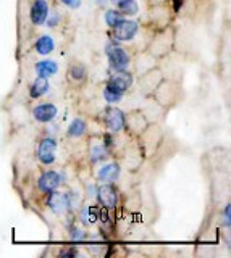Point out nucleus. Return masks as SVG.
Here are the masks:
<instances>
[{"instance_id": "f257e3e1", "label": "nucleus", "mask_w": 231, "mask_h": 258, "mask_svg": "<svg viewBox=\"0 0 231 258\" xmlns=\"http://www.w3.org/2000/svg\"><path fill=\"white\" fill-rule=\"evenodd\" d=\"M105 55L108 56V61L115 71H125L130 64V56L125 48H122L115 42H108L105 45Z\"/></svg>"}, {"instance_id": "f03ea898", "label": "nucleus", "mask_w": 231, "mask_h": 258, "mask_svg": "<svg viewBox=\"0 0 231 258\" xmlns=\"http://www.w3.org/2000/svg\"><path fill=\"white\" fill-rule=\"evenodd\" d=\"M102 123L108 127L111 133H118L125 127V113L120 108L110 107L102 113Z\"/></svg>"}, {"instance_id": "7ed1b4c3", "label": "nucleus", "mask_w": 231, "mask_h": 258, "mask_svg": "<svg viewBox=\"0 0 231 258\" xmlns=\"http://www.w3.org/2000/svg\"><path fill=\"white\" fill-rule=\"evenodd\" d=\"M97 194V199H99V204L103 207V208H115L117 204H118V190L111 185V182H105L95 190Z\"/></svg>"}, {"instance_id": "20e7f679", "label": "nucleus", "mask_w": 231, "mask_h": 258, "mask_svg": "<svg viewBox=\"0 0 231 258\" xmlns=\"http://www.w3.org/2000/svg\"><path fill=\"white\" fill-rule=\"evenodd\" d=\"M111 29H113V36L117 40H131L138 32V23L123 18L122 21H118Z\"/></svg>"}, {"instance_id": "39448f33", "label": "nucleus", "mask_w": 231, "mask_h": 258, "mask_svg": "<svg viewBox=\"0 0 231 258\" xmlns=\"http://www.w3.org/2000/svg\"><path fill=\"white\" fill-rule=\"evenodd\" d=\"M55 150H57V142L52 137H45L39 144L37 157L41 160V163L44 165H52L55 161Z\"/></svg>"}, {"instance_id": "423d86ee", "label": "nucleus", "mask_w": 231, "mask_h": 258, "mask_svg": "<svg viewBox=\"0 0 231 258\" xmlns=\"http://www.w3.org/2000/svg\"><path fill=\"white\" fill-rule=\"evenodd\" d=\"M39 189H41L44 194L53 192L60 187L62 184V176L57 171H45L41 177H39Z\"/></svg>"}, {"instance_id": "0eeeda50", "label": "nucleus", "mask_w": 231, "mask_h": 258, "mask_svg": "<svg viewBox=\"0 0 231 258\" xmlns=\"http://www.w3.org/2000/svg\"><path fill=\"white\" fill-rule=\"evenodd\" d=\"M47 16H49V5H47V2L45 0H36L29 12V18L33 21V24L41 26V24L45 23Z\"/></svg>"}, {"instance_id": "6e6552de", "label": "nucleus", "mask_w": 231, "mask_h": 258, "mask_svg": "<svg viewBox=\"0 0 231 258\" xmlns=\"http://www.w3.org/2000/svg\"><path fill=\"white\" fill-rule=\"evenodd\" d=\"M131 84H133V76L130 75V73H126V70H125V71H117L115 75H111L107 86L113 87V89H117V91L125 94L131 87Z\"/></svg>"}, {"instance_id": "1a4fd4ad", "label": "nucleus", "mask_w": 231, "mask_h": 258, "mask_svg": "<svg viewBox=\"0 0 231 258\" xmlns=\"http://www.w3.org/2000/svg\"><path fill=\"white\" fill-rule=\"evenodd\" d=\"M47 205L50 207V210L53 213L62 215L65 213L68 207V199H67V194H60L57 190L49 192V199H47Z\"/></svg>"}, {"instance_id": "9d476101", "label": "nucleus", "mask_w": 231, "mask_h": 258, "mask_svg": "<svg viewBox=\"0 0 231 258\" xmlns=\"http://www.w3.org/2000/svg\"><path fill=\"white\" fill-rule=\"evenodd\" d=\"M33 115L39 123H49V121L57 116V107L53 103H41L34 107Z\"/></svg>"}, {"instance_id": "9b49d317", "label": "nucleus", "mask_w": 231, "mask_h": 258, "mask_svg": "<svg viewBox=\"0 0 231 258\" xmlns=\"http://www.w3.org/2000/svg\"><path fill=\"white\" fill-rule=\"evenodd\" d=\"M118 176H120V166L117 163L103 165L97 173L99 181H102V182H113L118 179Z\"/></svg>"}, {"instance_id": "f8f14e48", "label": "nucleus", "mask_w": 231, "mask_h": 258, "mask_svg": "<svg viewBox=\"0 0 231 258\" xmlns=\"http://www.w3.org/2000/svg\"><path fill=\"white\" fill-rule=\"evenodd\" d=\"M47 91H49V81H47V78L37 76L34 83L31 84L29 94H31L33 99H39V97H42L44 94H47Z\"/></svg>"}, {"instance_id": "ddd939ff", "label": "nucleus", "mask_w": 231, "mask_h": 258, "mask_svg": "<svg viewBox=\"0 0 231 258\" xmlns=\"http://www.w3.org/2000/svg\"><path fill=\"white\" fill-rule=\"evenodd\" d=\"M59 71V64L55 61L50 60H42V61H37L36 63V73L37 76H42V78H49L52 75Z\"/></svg>"}, {"instance_id": "4468645a", "label": "nucleus", "mask_w": 231, "mask_h": 258, "mask_svg": "<svg viewBox=\"0 0 231 258\" xmlns=\"http://www.w3.org/2000/svg\"><path fill=\"white\" fill-rule=\"evenodd\" d=\"M36 52L39 55H49L53 52V48H55V42H53V39L50 36H41L37 40H36Z\"/></svg>"}, {"instance_id": "2eb2a0df", "label": "nucleus", "mask_w": 231, "mask_h": 258, "mask_svg": "<svg viewBox=\"0 0 231 258\" xmlns=\"http://www.w3.org/2000/svg\"><path fill=\"white\" fill-rule=\"evenodd\" d=\"M86 129H87L86 121L81 119V118H76V119L71 121V124L68 126V136H71V137H81V136L86 134Z\"/></svg>"}, {"instance_id": "dca6fc26", "label": "nucleus", "mask_w": 231, "mask_h": 258, "mask_svg": "<svg viewBox=\"0 0 231 258\" xmlns=\"http://www.w3.org/2000/svg\"><path fill=\"white\" fill-rule=\"evenodd\" d=\"M103 97H105V100L108 103H118L123 99V92L117 91V89L110 86H105V89H103Z\"/></svg>"}, {"instance_id": "f3484780", "label": "nucleus", "mask_w": 231, "mask_h": 258, "mask_svg": "<svg viewBox=\"0 0 231 258\" xmlns=\"http://www.w3.org/2000/svg\"><path fill=\"white\" fill-rule=\"evenodd\" d=\"M81 218H83V221L84 223H95L99 220V208L97 207H87L83 210V213H81Z\"/></svg>"}, {"instance_id": "a211bd4d", "label": "nucleus", "mask_w": 231, "mask_h": 258, "mask_svg": "<svg viewBox=\"0 0 231 258\" xmlns=\"http://www.w3.org/2000/svg\"><path fill=\"white\" fill-rule=\"evenodd\" d=\"M123 16H125V15H123L120 10H108V12L105 13V23L108 24L110 28H113L118 21H122V20H123Z\"/></svg>"}, {"instance_id": "6ab92c4d", "label": "nucleus", "mask_w": 231, "mask_h": 258, "mask_svg": "<svg viewBox=\"0 0 231 258\" xmlns=\"http://www.w3.org/2000/svg\"><path fill=\"white\" fill-rule=\"evenodd\" d=\"M105 157H107L105 145H95V147L91 149V160H92V163H97V161L103 160Z\"/></svg>"}, {"instance_id": "aec40b11", "label": "nucleus", "mask_w": 231, "mask_h": 258, "mask_svg": "<svg viewBox=\"0 0 231 258\" xmlns=\"http://www.w3.org/2000/svg\"><path fill=\"white\" fill-rule=\"evenodd\" d=\"M70 76L75 81H83L86 78V68L83 67V64H73L70 70Z\"/></svg>"}, {"instance_id": "412c9836", "label": "nucleus", "mask_w": 231, "mask_h": 258, "mask_svg": "<svg viewBox=\"0 0 231 258\" xmlns=\"http://www.w3.org/2000/svg\"><path fill=\"white\" fill-rule=\"evenodd\" d=\"M123 15H136L138 13V4L134 2V0H128V2H125L120 8H118Z\"/></svg>"}, {"instance_id": "4be33fe9", "label": "nucleus", "mask_w": 231, "mask_h": 258, "mask_svg": "<svg viewBox=\"0 0 231 258\" xmlns=\"http://www.w3.org/2000/svg\"><path fill=\"white\" fill-rule=\"evenodd\" d=\"M70 237H71V240H75V242H78V240H84V239H86V232H84L83 229L73 228V229H71V232H70Z\"/></svg>"}, {"instance_id": "5701e85b", "label": "nucleus", "mask_w": 231, "mask_h": 258, "mask_svg": "<svg viewBox=\"0 0 231 258\" xmlns=\"http://www.w3.org/2000/svg\"><path fill=\"white\" fill-rule=\"evenodd\" d=\"M47 24H49V26L50 28H55V26H57V24H59V21H60V16L57 15V13H55V15H52L50 16V18H49V16H47Z\"/></svg>"}, {"instance_id": "b1692460", "label": "nucleus", "mask_w": 231, "mask_h": 258, "mask_svg": "<svg viewBox=\"0 0 231 258\" xmlns=\"http://www.w3.org/2000/svg\"><path fill=\"white\" fill-rule=\"evenodd\" d=\"M62 4H65L70 8H78L79 5H81V2H79V0H62Z\"/></svg>"}, {"instance_id": "393cba45", "label": "nucleus", "mask_w": 231, "mask_h": 258, "mask_svg": "<svg viewBox=\"0 0 231 258\" xmlns=\"http://www.w3.org/2000/svg\"><path fill=\"white\" fill-rule=\"evenodd\" d=\"M223 223H225V226H229V205H226L223 210Z\"/></svg>"}, {"instance_id": "a878e982", "label": "nucleus", "mask_w": 231, "mask_h": 258, "mask_svg": "<svg viewBox=\"0 0 231 258\" xmlns=\"http://www.w3.org/2000/svg\"><path fill=\"white\" fill-rule=\"evenodd\" d=\"M62 256H76L78 255V252L75 248H70V250H63V252L60 253Z\"/></svg>"}, {"instance_id": "bb28decb", "label": "nucleus", "mask_w": 231, "mask_h": 258, "mask_svg": "<svg viewBox=\"0 0 231 258\" xmlns=\"http://www.w3.org/2000/svg\"><path fill=\"white\" fill-rule=\"evenodd\" d=\"M125 2H128V0H111V4H113L117 8H120Z\"/></svg>"}, {"instance_id": "cd10ccee", "label": "nucleus", "mask_w": 231, "mask_h": 258, "mask_svg": "<svg viewBox=\"0 0 231 258\" xmlns=\"http://www.w3.org/2000/svg\"><path fill=\"white\" fill-rule=\"evenodd\" d=\"M173 4H175V10H180L183 5V0H173Z\"/></svg>"}]
</instances>
